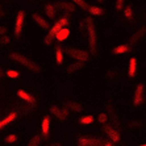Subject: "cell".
<instances>
[{
    "mask_svg": "<svg viewBox=\"0 0 146 146\" xmlns=\"http://www.w3.org/2000/svg\"><path fill=\"white\" fill-rule=\"evenodd\" d=\"M45 12H46L48 19H51V20H53L55 17V7L53 4H46V5H45Z\"/></svg>",
    "mask_w": 146,
    "mask_h": 146,
    "instance_id": "obj_23",
    "label": "cell"
},
{
    "mask_svg": "<svg viewBox=\"0 0 146 146\" xmlns=\"http://www.w3.org/2000/svg\"><path fill=\"white\" fill-rule=\"evenodd\" d=\"M55 61H57L58 65H62V63H63V51H62V49L59 48V46L55 49Z\"/></svg>",
    "mask_w": 146,
    "mask_h": 146,
    "instance_id": "obj_25",
    "label": "cell"
},
{
    "mask_svg": "<svg viewBox=\"0 0 146 146\" xmlns=\"http://www.w3.org/2000/svg\"><path fill=\"white\" fill-rule=\"evenodd\" d=\"M58 8H61L62 11H66V12H70V13H74L76 11V5L74 3H70V1H59L57 4Z\"/></svg>",
    "mask_w": 146,
    "mask_h": 146,
    "instance_id": "obj_17",
    "label": "cell"
},
{
    "mask_svg": "<svg viewBox=\"0 0 146 146\" xmlns=\"http://www.w3.org/2000/svg\"><path fill=\"white\" fill-rule=\"evenodd\" d=\"M62 24L59 23V21H57L54 25H53V28H51L50 31L48 32V34L45 36V38H44V44L45 45H51V42H53V40L55 38V36H57V33L59 31L62 29Z\"/></svg>",
    "mask_w": 146,
    "mask_h": 146,
    "instance_id": "obj_9",
    "label": "cell"
},
{
    "mask_svg": "<svg viewBox=\"0 0 146 146\" xmlns=\"http://www.w3.org/2000/svg\"><path fill=\"white\" fill-rule=\"evenodd\" d=\"M3 75H4V71H3V70H1V67H0V78H1Z\"/></svg>",
    "mask_w": 146,
    "mask_h": 146,
    "instance_id": "obj_37",
    "label": "cell"
},
{
    "mask_svg": "<svg viewBox=\"0 0 146 146\" xmlns=\"http://www.w3.org/2000/svg\"><path fill=\"white\" fill-rule=\"evenodd\" d=\"M58 21L61 23V24H62V27H63V28H66V27H67V25H68V23H70V21H68V17H67V16H63V17H61V19H59V20H58Z\"/></svg>",
    "mask_w": 146,
    "mask_h": 146,
    "instance_id": "obj_32",
    "label": "cell"
},
{
    "mask_svg": "<svg viewBox=\"0 0 146 146\" xmlns=\"http://www.w3.org/2000/svg\"><path fill=\"white\" fill-rule=\"evenodd\" d=\"M125 7V0H115V8L116 11H122Z\"/></svg>",
    "mask_w": 146,
    "mask_h": 146,
    "instance_id": "obj_30",
    "label": "cell"
},
{
    "mask_svg": "<svg viewBox=\"0 0 146 146\" xmlns=\"http://www.w3.org/2000/svg\"><path fill=\"white\" fill-rule=\"evenodd\" d=\"M32 20L36 23V24L38 25V27L41 28V29H44V31H49V28H50V25H49L48 20H45L44 17L41 16V15L38 13H33L32 15Z\"/></svg>",
    "mask_w": 146,
    "mask_h": 146,
    "instance_id": "obj_12",
    "label": "cell"
},
{
    "mask_svg": "<svg viewBox=\"0 0 146 146\" xmlns=\"http://www.w3.org/2000/svg\"><path fill=\"white\" fill-rule=\"evenodd\" d=\"M65 107L68 111L71 109L72 112H82V111H83V106L78 102H71V100H70V102H66Z\"/></svg>",
    "mask_w": 146,
    "mask_h": 146,
    "instance_id": "obj_21",
    "label": "cell"
},
{
    "mask_svg": "<svg viewBox=\"0 0 146 146\" xmlns=\"http://www.w3.org/2000/svg\"><path fill=\"white\" fill-rule=\"evenodd\" d=\"M5 75H7L8 78H11V79H16V78L20 76V72L17 71V70H12V68H9V70L5 71Z\"/></svg>",
    "mask_w": 146,
    "mask_h": 146,
    "instance_id": "obj_27",
    "label": "cell"
},
{
    "mask_svg": "<svg viewBox=\"0 0 146 146\" xmlns=\"http://www.w3.org/2000/svg\"><path fill=\"white\" fill-rule=\"evenodd\" d=\"M98 121L102 124V125H104V124H107V121H108V115H107L106 112H102L100 115L98 116Z\"/></svg>",
    "mask_w": 146,
    "mask_h": 146,
    "instance_id": "obj_29",
    "label": "cell"
},
{
    "mask_svg": "<svg viewBox=\"0 0 146 146\" xmlns=\"http://www.w3.org/2000/svg\"><path fill=\"white\" fill-rule=\"evenodd\" d=\"M68 36H70V29H68L67 27L62 28L61 31L57 33V36H55V40H57L58 42H63V41H66L68 38Z\"/></svg>",
    "mask_w": 146,
    "mask_h": 146,
    "instance_id": "obj_20",
    "label": "cell"
},
{
    "mask_svg": "<svg viewBox=\"0 0 146 146\" xmlns=\"http://www.w3.org/2000/svg\"><path fill=\"white\" fill-rule=\"evenodd\" d=\"M17 119V112H11L9 115H7L4 119L0 120V130H3L7 125H9L11 122H13Z\"/></svg>",
    "mask_w": 146,
    "mask_h": 146,
    "instance_id": "obj_14",
    "label": "cell"
},
{
    "mask_svg": "<svg viewBox=\"0 0 146 146\" xmlns=\"http://www.w3.org/2000/svg\"><path fill=\"white\" fill-rule=\"evenodd\" d=\"M48 146H61L59 143H57V142H54V143H50V145H48Z\"/></svg>",
    "mask_w": 146,
    "mask_h": 146,
    "instance_id": "obj_36",
    "label": "cell"
},
{
    "mask_svg": "<svg viewBox=\"0 0 146 146\" xmlns=\"http://www.w3.org/2000/svg\"><path fill=\"white\" fill-rule=\"evenodd\" d=\"M49 111H50V115L54 116L55 119L61 120V121H65V120H67L68 115H70V111H68L66 107H63V108H59V107L57 106H51L50 108H49Z\"/></svg>",
    "mask_w": 146,
    "mask_h": 146,
    "instance_id": "obj_7",
    "label": "cell"
},
{
    "mask_svg": "<svg viewBox=\"0 0 146 146\" xmlns=\"http://www.w3.org/2000/svg\"><path fill=\"white\" fill-rule=\"evenodd\" d=\"M87 12L91 15V17L92 16H102V15L104 13V8L99 7V5H90Z\"/></svg>",
    "mask_w": 146,
    "mask_h": 146,
    "instance_id": "obj_22",
    "label": "cell"
},
{
    "mask_svg": "<svg viewBox=\"0 0 146 146\" xmlns=\"http://www.w3.org/2000/svg\"><path fill=\"white\" fill-rule=\"evenodd\" d=\"M71 3H74L76 7L82 8L83 11H88V4L86 3V0H71Z\"/></svg>",
    "mask_w": 146,
    "mask_h": 146,
    "instance_id": "obj_26",
    "label": "cell"
},
{
    "mask_svg": "<svg viewBox=\"0 0 146 146\" xmlns=\"http://www.w3.org/2000/svg\"><path fill=\"white\" fill-rule=\"evenodd\" d=\"M40 143H41V136L40 134H37V136H34L33 138L29 141L28 146H40Z\"/></svg>",
    "mask_w": 146,
    "mask_h": 146,
    "instance_id": "obj_28",
    "label": "cell"
},
{
    "mask_svg": "<svg viewBox=\"0 0 146 146\" xmlns=\"http://www.w3.org/2000/svg\"><path fill=\"white\" fill-rule=\"evenodd\" d=\"M104 141L98 137H86L82 136L78 138V146H104Z\"/></svg>",
    "mask_w": 146,
    "mask_h": 146,
    "instance_id": "obj_6",
    "label": "cell"
},
{
    "mask_svg": "<svg viewBox=\"0 0 146 146\" xmlns=\"http://www.w3.org/2000/svg\"><path fill=\"white\" fill-rule=\"evenodd\" d=\"M145 36H146V27H141L138 31H136L128 38V44H129L130 46H134V45H137L138 42H141Z\"/></svg>",
    "mask_w": 146,
    "mask_h": 146,
    "instance_id": "obj_8",
    "label": "cell"
},
{
    "mask_svg": "<svg viewBox=\"0 0 146 146\" xmlns=\"http://www.w3.org/2000/svg\"><path fill=\"white\" fill-rule=\"evenodd\" d=\"M66 54L68 55L70 58H72V59H75V61H79V62H88L90 57H91V54H90V51L84 50V49H78V48H66L65 49Z\"/></svg>",
    "mask_w": 146,
    "mask_h": 146,
    "instance_id": "obj_3",
    "label": "cell"
},
{
    "mask_svg": "<svg viewBox=\"0 0 146 146\" xmlns=\"http://www.w3.org/2000/svg\"><path fill=\"white\" fill-rule=\"evenodd\" d=\"M128 75H129V78H136V75H137V58L136 57H132L129 59Z\"/></svg>",
    "mask_w": 146,
    "mask_h": 146,
    "instance_id": "obj_18",
    "label": "cell"
},
{
    "mask_svg": "<svg viewBox=\"0 0 146 146\" xmlns=\"http://www.w3.org/2000/svg\"><path fill=\"white\" fill-rule=\"evenodd\" d=\"M104 146H113V143L111 142V141H108V142H106V143H104Z\"/></svg>",
    "mask_w": 146,
    "mask_h": 146,
    "instance_id": "obj_35",
    "label": "cell"
},
{
    "mask_svg": "<svg viewBox=\"0 0 146 146\" xmlns=\"http://www.w3.org/2000/svg\"><path fill=\"white\" fill-rule=\"evenodd\" d=\"M122 13H124V17H125L126 21L132 23L133 19H134V9H133V7L130 5V4H126L125 7H124V9H122Z\"/></svg>",
    "mask_w": 146,
    "mask_h": 146,
    "instance_id": "obj_19",
    "label": "cell"
},
{
    "mask_svg": "<svg viewBox=\"0 0 146 146\" xmlns=\"http://www.w3.org/2000/svg\"><path fill=\"white\" fill-rule=\"evenodd\" d=\"M96 1H99V3H103V1H104V0H96Z\"/></svg>",
    "mask_w": 146,
    "mask_h": 146,
    "instance_id": "obj_38",
    "label": "cell"
},
{
    "mask_svg": "<svg viewBox=\"0 0 146 146\" xmlns=\"http://www.w3.org/2000/svg\"><path fill=\"white\" fill-rule=\"evenodd\" d=\"M24 21H25V12L21 9L17 12L16 23H15V36L16 37H20L21 32H23V27H24Z\"/></svg>",
    "mask_w": 146,
    "mask_h": 146,
    "instance_id": "obj_10",
    "label": "cell"
},
{
    "mask_svg": "<svg viewBox=\"0 0 146 146\" xmlns=\"http://www.w3.org/2000/svg\"><path fill=\"white\" fill-rule=\"evenodd\" d=\"M7 31H8L7 27H3V25H0V37H1V36H5V34H7Z\"/></svg>",
    "mask_w": 146,
    "mask_h": 146,
    "instance_id": "obj_34",
    "label": "cell"
},
{
    "mask_svg": "<svg viewBox=\"0 0 146 146\" xmlns=\"http://www.w3.org/2000/svg\"><path fill=\"white\" fill-rule=\"evenodd\" d=\"M102 130H103V133L111 139V142H115V143L120 142V139H121L120 132L117 129H115L113 126L108 125V124H104V125L102 126Z\"/></svg>",
    "mask_w": 146,
    "mask_h": 146,
    "instance_id": "obj_5",
    "label": "cell"
},
{
    "mask_svg": "<svg viewBox=\"0 0 146 146\" xmlns=\"http://www.w3.org/2000/svg\"><path fill=\"white\" fill-rule=\"evenodd\" d=\"M9 58L13 62H16V63H19V65H21V66H24V67L28 68V70H31L32 72H36V74H37V72L41 71V66L38 65L37 62H34L33 59L25 57L24 54H20V53H11Z\"/></svg>",
    "mask_w": 146,
    "mask_h": 146,
    "instance_id": "obj_2",
    "label": "cell"
},
{
    "mask_svg": "<svg viewBox=\"0 0 146 146\" xmlns=\"http://www.w3.org/2000/svg\"><path fill=\"white\" fill-rule=\"evenodd\" d=\"M49 132H50V116H45L42 121H41V133L44 137L49 136Z\"/></svg>",
    "mask_w": 146,
    "mask_h": 146,
    "instance_id": "obj_15",
    "label": "cell"
},
{
    "mask_svg": "<svg viewBox=\"0 0 146 146\" xmlns=\"http://www.w3.org/2000/svg\"><path fill=\"white\" fill-rule=\"evenodd\" d=\"M130 51V45L129 44H121L119 46L112 49V54L113 55H121V54H126Z\"/></svg>",
    "mask_w": 146,
    "mask_h": 146,
    "instance_id": "obj_16",
    "label": "cell"
},
{
    "mask_svg": "<svg viewBox=\"0 0 146 146\" xmlns=\"http://www.w3.org/2000/svg\"><path fill=\"white\" fill-rule=\"evenodd\" d=\"M143 100H145V84L138 83L136 86L134 94H133V106L138 108V107H141L143 104Z\"/></svg>",
    "mask_w": 146,
    "mask_h": 146,
    "instance_id": "obj_4",
    "label": "cell"
},
{
    "mask_svg": "<svg viewBox=\"0 0 146 146\" xmlns=\"http://www.w3.org/2000/svg\"><path fill=\"white\" fill-rule=\"evenodd\" d=\"M139 146H146V143H142V145H139Z\"/></svg>",
    "mask_w": 146,
    "mask_h": 146,
    "instance_id": "obj_39",
    "label": "cell"
},
{
    "mask_svg": "<svg viewBox=\"0 0 146 146\" xmlns=\"http://www.w3.org/2000/svg\"><path fill=\"white\" fill-rule=\"evenodd\" d=\"M0 42H1L3 45L9 44V42H11V37H9V36H7V34H5V36H1V37H0Z\"/></svg>",
    "mask_w": 146,
    "mask_h": 146,
    "instance_id": "obj_33",
    "label": "cell"
},
{
    "mask_svg": "<svg viewBox=\"0 0 146 146\" xmlns=\"http://www.w3.org/2000/svg\"><path fill=\"white\" fill-rule=\"evenodd\" d=\"M4 141H5V143H15L17 141V136L16 134H8Z\"/></svg>",
    "mask_w": 146,
    "mask_h": 146,
    "instance_id": "obj_31",
    "label": "cell"
},
{
    "mask_svg": "<svg viewBox=\"0 0 146 146\" xmlns=\"http://www.w3.org/2000/svg\"><path fill=\"white\" fill-rule=\"evenodd\" d=\"M86 63L84 62H72V63H70V65L67 66V68H66V71H67V74H76V72H79L82 70V68H84Z\"/></svg>",
    "mask_w": 146,
    "mask_h": 146,
    "instance_id": "obj_13",
    "label": "cell"
},
{
    "mask_svg": "<svg viewBox=\"0 0 146 146\" xmlns=\"http://www.w3.org/2000/svg\"><path fill=\"white\" fill-rule=\"evenodd\" d=\"M94 116L92 115H86V116H82L80 119H79V124L82 125H91L92 122H94Z\"/></svg>",
    "mask_w": 146,
    "mask_h": 146,
    "instance_id": "obj_24",
    "label": "cell"
},
{
    "mask_svg": "<svg viewBox=\"0 0 146 146\" xmlns=\"http://www.w3.org/2000/svg\"><path fill=\"white\" fill-rule=\"evenodd\" d=\"M86 25H87L90 54L96 55V53H98V33H96V27H95V23H94V19L91 16L86 17Z\"/></svg>",
    "mask_w": 146,
    "mask_h": 146,
    "instance_id": "obj_1",
    "label": "cell"
},
{
    "mask_svg": "<svg viewBox=\"0 0 146 146\" xmlns=\"http://www.w3.org/2000/svg\"><path fill=\"white\" fill-rule=\"evenodd\" d=\"M17 96L21 99V100H24L25 103H28L29 106H34L36 104V99H34V96L33 95H31L29 92H27L25 90H17Z\"/></svg>",
    "mask_w": 146,
    "mask_h": 146,
    "instance_id": "obj_11",
    "label": "cell"
}]
</instances>
